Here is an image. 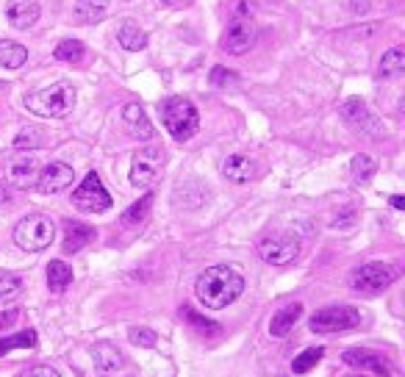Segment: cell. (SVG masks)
<instances>
[{
	"mask_svg": "<svg viewBox=\"0 0 405 377\" xmlns=\"http://www.w3.org/2000/svg\"><path fill=\"white\" fill-rule=\"evenodd\" d=\"M195 291H198V300H200L205 308H228L234 300L241 297L244 291V278L239 275L234 266H208L205 272H200V278L195 283Z\"/></svg>",
	"mask_w": 405,
	"mask_h": 377,
	"instance_id": "cell-1",
	"label": "cell"
},
{
	"mask_svg": "<svg viewBox=\"0 0 405 377\" xmlns=\"http://www.w3.org/2000/svg\"><path fill=\"white\" fill-rule=\"evenodd\" d=\"M75 86L67 81H59V84H50L45 89H36V92L25 94V106L28 111H34L39 117H53V120H62L67 117L69 111L75 108Z\"/></svg>",
	"mask_w": 405,
	"mask_h": 377,
	"instance_id": "cell-2",
	"label": "cell"
},
{
	"mask_svg": "<svg viewBox=\"0 0 405 377\" xmlns=\"http://www.w3.org/2000/svg\"><path fill=\"white\" fill-rule=\"evenodd\" d=\"M161 120H164L169 136L178 142H189L200 128V114H198L195 103L189 97H178V94L161 103Z\"/></svg>",
	"mask_w": 405,
	"mask_h": 377,
	"instance_id": "cell-3",
	"label": "cell"
},
{
	"mask_svg": "<svg viewBox=\"0 0 405 377\" xmlns=\"http://www.w3.org/2000/svg\"><path fill=\"white\" fill-rule=\"evenodd\" d=\"M394 281H397V266L383 264V261H372V264H364V266H355L347 278L350 288L358 291V294H380Z\"/></svg>",
	"mask_w": 405,
	"mask_h": 377,
	"instance_id": "cell-4",
	"label": "cell"
},
{
	"mask_svg": "<svg viewBox=\"0 0 405 377\" xmlns=\"http://www.w3.org/2000/svg\"><path fill=\"white\" fill-rule=\"evenodd\" d=\"M53 236H56V222L50 217H45V214H31V217H25L14 227L17 247H23L28 252H39L45 247H50Z\"/></svg>",
	"mask_w": 405,
	"mask_h": 377,
	"instance_id": "cell-5",
	"label": "cell"
},
{
	"mask_svg": "<svg viewBox=\"0 0 405 377\" xmlns=\"http://www.w3.org/2000/svg\"><path fill=\"white\" fill-rule=\"evenodd\" d=\"M311 330L331 336V333H344V330H355L361 325V311L353 305H325L311 316Z\"/></svg>",
	"mask_w": 405,
	"mask_h": 377,
	"instance_id": "cell-6",
	"label": "cell"
},
{
	"mask_svg": "<svg viewBox=\"0 0 405 377\" xmlns=\"http://www.w3.org/2000/svg\"><path fill=\"white\" fill-rule=\"evenodd\" d=\"M72 203H75L81 211H86V214H103V211L111 208V194L103 186L101 175H98V172H89V175L81 181V186L72 191Z\"/></svg>",
	"mask_w": 405,
	"mask_h": 377,
	"instance_id": "cell-7",
	"label": "cell"
},
{
	"mask_svg": "<svg viewBox=\"0 0 405 377\" xmlns=\"http://www.w3.org/2000/svg\"><path fill=\"white\" fill-rule=\"evenodd\" d=\"M261 258L272 264V266H286V264H295L297 255H300V239L292 236V233H278V236H267L261 244H258Z\"/></svg>",
	"mask_w": 405,
	"mask_h": 377,
	"instance_id": "cell-8",
	"label": "cell"
},
{
	"mask_svg": "<svg viewBox=\"0 0 405 377\" xmlns=\"http://www.w3.org/2000/svg\"><path fill=\"white\" fill-rule=\"evenodd\" d=\"M164 167V153L159 147H144L134 156V164H131V184L136 188H147L156 184L159 172Z\"/></svg>",
	"mask_w": 405,
	"mask_h": 377,
	"instance_id": "cell-9",
	"label": "cell"
},
{
	"mask_svg": "<svg viewBox=\"0 0 405 377\" xmlns=\"http://www.w3.org/2000/svg\"><path fill=\"white\" fill-rule=\"evenodd\" d=\"M341 361H344L347 366H358L361 372H372V375H377V377L397 375V366H394L386 355L372 352V349H347V352L341 355Z\"/></svg>",
	"mask_w": 405,
	"mask_h": 377,
	"instance_id": "cell-10",
	"label": "cell"
},
{
	"mask_svg": "<svg viewBox=\"0 0 405 377\" xmlns=\"http://www.w3.org/2000/svg\"><path fill=\"white\" fill-rule=\"evenodd\" d=\"M39 178V164L31 153H17L14 158H8L6 164V181L17 188H28L36 184Z\"/></svg>",
	"mask_w": 405,
	"mask_h": 377,
	"instance_id": "cell-11",
	"label": "cell"
},
{
	"mask_svg": "<svg viewBox=\"0 0 405 377\" xmlns=\"http://www.w3.org/2000/svg\"><path fill=\"white\" fill-rule=\"evenodd\" d=\"M341 120H344L350 128H355V130H364V133H380L377 120L370 114V108H367V103H364L361 97H350V100H344V103H341Z\"/></svg>",
	"mask_w": 405,
	"mask_h": 377,
	"instance_id": "cell-12",
	"label": "cell"
},
{
	"mask_svg": "<svg viewBox=\"0 0 405 377\" xmlns=\"http://www.w3.org/2000/svg\"><path fill=\"white\" fill-rule=\"evenodd\" d=\"M72 178H75V172H72L69 164L53 161V164H47V167L39 172L36 186H39L42 194H59V191H64V188L72 184Z\"/></svg>",
	"mask_w": 405,
	"mask_h": 377,
	"instance_id": "cell-13",
	"label": "cell"
},
{
	"mask_svg": "<svg viewBox=\"0 0 405 377\" xmlns=\"http://www.w3.org/2000/svg\"><path fill=\"white\" fill-rule=\"evenodd\" d=\"M253 45H256V28H253L250 23H244V20L228 26V31L222 36V50H228V53H234V56L247 53Z\"/></svg>",
	"mask_w": 405,
	"mask_h": 377,
	"instance_id": "cell-14",
	"label": "cell"
},
{
	"mask_svg": "<svg viewBox=\"0 0 405 377\" xmlns=\"http://www.w3.org/2000/svg\"><path fill=\"white\" fill-rule=\"evenodd\" d=\"M39 3L36 0H8V6H6V17H8V23L14 26V28H20V31H25V28H31L36 20H39Z\"/></svg>",
	"mask_w": 405,
	"mask_h": 377,
	"instance_id": "cell-15",
	"label": "cell"
},
{
	"mask_svg": "<svg viewBox=\"0 0 405 377\" xmlns=\"http://www.w3.org/2000/svg\"><path fill=\"white\" fill-rule=\"evenodd\" d=\"M300 316H303V303H289V305H283L280 311H275V314H272L270 336H275V339L289 336V333H292V327L300 322Z\"/></svg>",
	"mask_w": 405,
	"mask_h": 377,
	"instance_id": "cell-16",
	"label": "cell"
},
{
	"mask_svg": "<svg viewBox=\"0 0 405 377\" xmlns=\"http://www.w3.org/2000/svg\"><path fill=\"white\" fill-rule=\"evenodd\" d=\"M95 236H98V230H95L92 225L69 220L67 225H64V252L84 250L89 242H95Z\"/></svg>",
	"mask_w": 405,
	"mask_h": 377,
	"instance_id": "cell-17",
	"label": "cell"
},
{
	"mask_svg": "<svg viewBox=\"0 0 405 377\" xmlns=\"http://www.w3.org/2000/svg\"><path fill=\"white\" fill-rule=\"evenodd\" d=\"M256 172H258L256 161L247 156H231L222 161V175H225L228 181H234V184H247V181H253Z\"/></svg>",
	"mask_w": 405,
	"mask_h": 377,
	"instance_id": "cell-18",
	"label": "cell"
},
{
	"mask_svg": "<svg viewBox=\"0 0 405 377\" xmlns=\"http://www.w3.org/2000/svg\"><path fill=\"white\" fill-rule=\"evenodd\" d=\"M122 120L131 130V136H136V139H150L153 136V125H150V120H147V114L139 103H128L122 108Z\"/></svg>",
	"mask_w": 405,
	"mask_h": 377,
	"instance_id": "cell-19",
	"label": "cell"
},
{
	"mask_svg": "<svg viewBox=\"0 0 405 377\" xmlns=\"http://www.w3.org/2000/svg\"><path fill=\"white\" fill-rule=\"evenodd\" d=\"M117 39H120V45H122L125 50H134V53L147 47V33L142 31L134 20H125V23L117 28Z\"/></svg>",
	"mask_w": 405,
	"mask_h": 377,
	"instance_id": "cell-20",
	"label": "cell"
},
{
	"mask_svg": "<svg viewBox=\"0 0 405 377\" xmlns=\"http://www.w3.org/2000/svg\"><path fill=\"white\" fill-rule=\"evenodd\" d=\"M25 62H28V50H25L20 42L0 39V64H3L6 69H20Z\"/></svg>",
	"mask_w": 405,
	"mask_h": 377,
	"instance_id": "cell-21",
	"label": "cell"
},
{
	"mask_svg": "<svg viewBox=\"0 0 405 377\" xmlns=\"http://www.w3.org/2000/svg\"><path fill=\"white\" fill-rule=\"evenodd\" d=\"M108 11V0H78L75 3V20L78 23H98Z\"/></svg>",
	"mask_w": 405,
	"mask_h": 377,
	"instance_id": "cell-22",
	"label": "cell"
},
{
	"mask_svg": "<svg viewBox=\"0 0 405 377\" xmlns=\"http://www.w3.org/2000/svg\"><path fill=\"white\" fill-rule=\"evenodd\" d=\"M69 283H72V269L64 261H50L47 264V286H50V291L62 294Z\"/></svg>",
	"mask_w": 405,
	"mask_h": 377,
	"instance_id": "cell-23",
	"label": "cell"
},
{
	"mask_svg": "<svg viewBox=\"0 0 405 377\" xmlns=\"http://www.w3.org/2000/svg\"><path fill=\"white\" fill-rule=\"evenodd\" d=\"M92 361L101 372H114L117 366H122V355L111 344H98L92 349Z\"/></svg>",
	"mask_w": 405,
	"mask_h": 377,
	"instance_id": "cell-24",
	"label": "cell"
},
{
	"mask_svg": "<svg viewBox=\"0 0 405 377\" xmlns=\"http://www.w3.org/2000/svg\"><path fill=\"white\" fill-rule=\"evenodd\" d=\"M403 72H405L403 47H392L389 53H383V59H380V75H383V78H400Z\"/></svg>",
	"mask_w": 405,
	"mask_h": 377,
	"instance_id": "cell-25",
	"label": "cell"
},
{
	"mask_svg": "<svg viewBox=\"0 0 405 377\" xmlns=\"http://www.w3.org/2000/svg\"><path fill=\"white\" fill-rule=\"evenodd\" d=\"M350 172H353V181L355 184H367L372 175L377 172V161L367 153H358V156L353 158V164H350Z\"/></svg>",
	"mask_w": 405,
	"mask_h": 377,
	"instance_id": "cell-26",
	"label": "cell"
},
{
	"mask_svg": "<svg viewBox=\"0 0 405 377\" xmlns=\"http://www.w3.org/2000/svg\"><path fill=\"white\" fill-rule=\"evenodd\" d=\"M23 291H25V283H23L20 275H14V272H3L0 275V303H11Z\"/></svg>",
	"mask_w": 405,
	"mask_h": 377,
	"instance_id": "cell-27",
	"label": "cell"
},
{
	"mask_svg": "<svg viewBox=\"0 0 405 377\" xmlns=\"http://www.w3.org/2000/svg\"><path fill=\"white\" fill-rule=\"evenodd\" d=\"M84 53H86V47H84V42H78V39H64V42H59V47L53 50L56 62H67V64H78L84 59Z\"/></svg>",
	"mask_w": 405,
	"mask_h": 377,
	"instance_id": "cell-28",
	"label": "cell"
},
{
	"mask_svg": "<svg viewBox=\"0 0 405 377\" xmlns=\"http://www.w3.org/2000/svg\"><path fill=\"white\" fill-rule=\"evenodd\" d=\"M31 347H36V330L28 327V330H20L8 339H0V355H6L11 349H31Z\"/></svg>",
	"mask_w": 405,
	"mask_h": 377,
	"instance_id": "cell-29",
	"label": "cell"
},
{
	"mask_svg": "<svg viewBox=\"0 0 405 377\" xmlns=\"http://www.w3.org/2000/svg\"><path fill=\"white\" fill-rule=\"evenodd\" d=\"M322 355H325V349H322V347H308V349H303V352L295 358L292 372H295V375H305V372H311V369L322 361Z\"/></svg>",
	"mask_w": 405,
	"mask_h": 377,
	"instance_id": "cell-30",
	"label": "cell"
},
{
	"mask_svg": "<svg viewBox=\"0 0 405 377\" xmlns=\"http://www.w3.org/2000/svg\"><path fill=\"white\" fill-rule=\"evenodd\" d=\"M150 206H153V194H144L139 203H134V206L122 214V225H128V227L142 225V222L147 220V214H150Z\"/></svg>",
	"mask_w": 405,
	"mask_h": 377,
	"instance_id": "cell-31",
	"label": "cell"
},
{
	"mask_svg": "<svg viewBox=\"0 0 405 377\" xmlns=\"http://www.w3.org/2000/svg\"><path fill=\"white\" fill-rule=\"evenodd\" d=\"M128 339H131V344H139V347H144V349H153L156 342H159L156 330H150V327H131V330H128Z\"/></svg>",
	"mask_w": 405,
	"mask_h": 377,
	"instance_id": "cell-32",
	"label": "cell"
},
{
	"mask_svg": "<svg viewBox=\"0 0 405 377\" xmlns=\"http://www.w3.org/2000/svg\"><path fill=\"white\" fill-rule=\"evenodd\" d=\"M181 316H183V319H189V322H192V325H195L200 333H217V327H219L217 322H211V319H202L198 311H192V308H186V305L181 308Z\"/></svg>",
	"mask_w": 405,
	"mask_h": 377,
	"instance_id": "cell-33",
	"label": "cell"
},
{
	"mask_svg": "<svg viewBox=\"0 0 405 377\" xmlns=\"http://www.w3.org/2000/svg\"><path fill=\"white\" fill-rule=\"evenodd\" d=\"M39 142H42L39 133H36L34 128H28V130H20V136L14 139V147H17V150H25V147L34 150V147H39Z\"/></svg>",
	"mask_w": 405,
	"mask_h": 377,
	"instance_id": "cell-34",
	"label": "cell"
},
{
	"mask_svg": "<svg viewBox=\"0 0 405 377\" xmlns=\"http://www.w3.org/2000/svg\"><path fill=\"white\" fill-rule=\"evenodd\" d=\"M211 84L214 86H231V84H236V75L231 69H225V67H214L211 69Z\"/></svg>",
	"mask_w": 405,
	"mask_h": 377,
	"instance_id": "cell-35",
	"label": "cell"
},
{
	"mask_svg": "<svg viewBox=\"0 0 405 377\" xmlns=\"http://www.w3.org/2000/svg\"><path fill=\"white\" fill-rule=\"evenodd\" d=\"M20 377H62L53 366H34V369H28V372H23Z\"/></svg>",
	"mask_w": 405,
	"mask_h": 377,
	"instance_id": "cell-36",
	"label": "cell"
},
{
	"mask_svg": "<svg viewBox=\"0 0 405 377\" xmlns=\"http://www.w3.org/2000/svg\"><path fill=\"white\" fill-rule=\"evenodd\" d=\"M17 319H20V311H14V308H11V311H0V330L11 327Z\"/></svg>",
	"mask_w": 405,
	"mask_h": 377,
	"instance_id": "cell-37",
	"label": "cell"
},
{
	"mask_svg": "<svg viewBox=\"0 0 405 377\" xmlns=\"http://www.w3.org/2000/svg\"><path fill=\"white\" fill-rule=\"evenodd\" d=\"M6 203H11V194H8V188H6V184L0 181V206H6Z\"/></svg>",
	"mask_w": 405,
	"mask_h": 377,
	"instance_id": "cell-38",
	"label": "cell"
},
{
	"mask_svg": "<svg viewBox=\"0 0 405 377\" xmlns=\"http://www.w3.org/2000/svg\"><path fill=\"white\" fill-rule=\"evenodd\" d=\"M392 206L403 211V208H405V200H403V197H400V194H394V197H392Z\"/></svg>",
	"mask_w": 405,
	"mask_h": 377,
	"instance_id": "cell-39",
	"label": "cell"
},
{
	"mask_svg": "<svg viewBox=\"0 0 405 377\" xmlns=\"http://www.w3.org/2000/svg\"><path fill=\"white\" fill-rule=\"evenodd\" d=\"M161 3H164V6H181L183 0H161Z\"/></svg>",
	"mask_w": 405,
	"mask_h": 377,
	"instance_id": "cell-40",
	"label": "cell"
},
{
	"mask_svg": "<svg viewBox=\"0 0 405 377\" xmlns=\"http://www.w3.org/2000/svg\"><path fill=\"white\" fill-rule=\"evenodd\" d=\"M347 377H367V375H347Z\"/></svg>",
	"mask_w": 405,
	"mask_h": 377,
	"instance_id": "cell-41",
	"label": "cell"
}]
</instances>
